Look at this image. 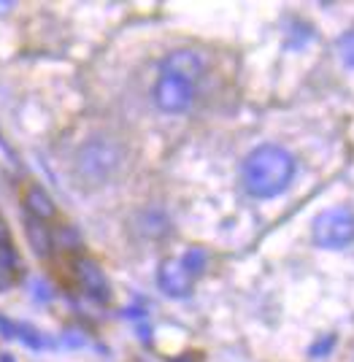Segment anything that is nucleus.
<instances>
[{
  "label": "nucleus",
  "mask_w": 354,
  "mask_h": 362,
  "mask_svg": "<svg viewBox=\"0 0 354 362\" xmlns=\"http://www.w3.org/2000/svg\"><path fill=\"white\" fill-rule=\"evenodd\" d=\"M297 163L290 151L278 144H262L249 154L241 168V179L252 197L271 200L287 192V187L293 184Z\"/></svg>",
  "instance_id": "f257e3e1"
},
{
  "label": "nucleus",
  "mask_w": 354,
  "mask_h": 362,
  "mask_svg": "<svg viewBox=\"0 0 354 362\" xmlns=\"http://www.w3.org/2000/svg\"><path fill=\"white\" fill-rule=\"evenodd\" d=\"M119 160H122V154L117 149V144H111L106 138H95L78 149L76 176L87 187H100L114 176V170L119 168Z\"/></svg>",
  "instance_id": "f03ea898"
},
{
  "label": "nucleus",
  "mask_w": 354,
  "mask_h": 362,
  "mask_svg": "<svg viewBox=\"0 0 354 362\" xmlns=\"http://www.w3.org/2000/svg\"><path fill=\"white\" fill-rule=\"evenodd\" d=\"M311 235H314L317 246L330 249V252L349 246L354 241V211L343 209V206L327 209V211H322L314 219Z\"/></svg>",
  "instance_id": "7ed1b4c3"
},
{
  "label": "nucleus",
  "mask_w": 354,
  "mask_h": 362,
  "mask_svg": "<svg viewBox=\"0 0 354 362\" xmlns=\"http://www.w3.org/2000/svg\"><path fill=\"white\" fill-rule=\"evenodd\" d=\"M195 92L198 81L170 71H160V78L154 84V103L165 114H184L195 103Z\"/></svg>",
  "instance_id": "20e7f679"
},
{
  "label": "nucleus",
  "mask_w": 354,
  "mask_h": 362,
  "mask_svg": "<svg viewBox=\"0 0 354 362\" xmlns=\"http://www.w3.org/2000/svg\"><path fill=\"white\" fill-rule=\"evenodd\" d=\"M73 276H76L78 287L87 292V298H93L95 303L111 300V284H108L103 268L95 262L93 257H76L73 259Z\"/></svg>",
  "instance_id": "39448f33"
},
{
  "label": "nucleus",
  "mask_w": 354,
  "mask_h": 362,
  "mask_svg": "<svg viewBox=\"0 0 354 362\" xmlns=\"http://www.w3.org/2000/svg\"><path fill=\"white\" fill-rule=\"evenodd\" d=\"M192 281L195 279L187 273L182 259H165L160 265V271H157V284L170 298H187L192 292Z\"/></svg>",
  "instance_id": "423d86ee"
},
{
  "label": "nucleus",
  "mask_w": 354,
  "mask_h": 362,
  "mask_svg": "<svg viewBox=\"0 0 354 362\" xmlns=\"http://www.w3.org/2000/svg\"><path fill=\"white\" fill-rule=\"evenodd\" d=\"M160 71H170V74L187 76L192 81H201L203 71H206V60H203V54L198 49H173L163 60Z\"/></svg>",
  "instance_id": "0eeeda50"
},
{
  "label": "nucleus",
  "mask_w": 354,
  "mask_h": 362,
  "mask_svg": "<svg viewBox=\"0 0 354 362\" xmlns=\"http://www.w3.org/2000/svg\"><path fill=\"white\" fill-rule=\"evenodd\" d=\"M22 203H25V211H28L30 219H38L44 225L57 219V206H54V200L49 197V192L41 184H28L25 192H22Z\"/></svg>",
  "instance_id": "6e6552de"
},
{
  "label": "nucleus",
  "mask_w": 354,
  "mask_h": 362,
  "mask_svg": "<svg viewBox=\"0 0 354 362\" xmlns=\"http://www.w3.org/2000/svg\"><path fill=\"white\" fill-rule=\"evenodd\" d=\"M28 238H30L33 252L41 257V259H47V257L54 252V233H52L44 222L30 219V216H28Z\"/></svg>",
  "instance_id": "1a4fd4ad"
},
{
  "label": "nucleus",
  "mask_w": 354,
  "mask_h": 362,
  "mask_svg": "<svg viewBox=\"0 0 354 362\" xmlns=\"http://www.w3.org/2000/svg\"><path fill=\"white\" fill-rule=\"evenodd\" d=\"M182 265L187 268V273L195 279V276H201L206 271V265H208V255L203 252V249H187V255L182 257Z\"/></svg>",
  "instance_id": "9d476101"
},
{
  "label": "nucleus",
  "mask_w": 354,
  "mask_h": 362,
  "mask_svg": "<svg viewBox=\"0 0 354 362\" xmlns=\"http://www.w3.org/2000/svg\"><path fill=\"white\" fill-rule=\"evenodd\" d=\"M338 57L346 68L354 71V28L349 33H343L338 38Z\"/></svg>",
  "instance_id": "9b49d317"
},
{
  "label": "nucleus",
  "mask_w": 354,
  "mask_h": 362,
  "mask_svg": "<svg viewBox=\"0 0 354 362\" xmlns=\"http://www.w3.org/2000/svg\"><path fill=\"white\" fill-rule=\"evenodd\" d=\"M3 252H16V246H14V238H11V227L0 216V255Z\"/></svg>",
  "instance_id": "f8f14e48"
},
{
  "label": "nucleus",
  "mask_w": 354,
  "mask_h": 362,
  "mask_svg": "<svg viewBox=\"0 0 354 362\" xmlns=\"http://www.w3.org/2000/svg\"><path fill=\"white\" fill-rule=\"evenodd\" d=\"M333 346H336V338H333V335H327L324 341H317L314 346L308 349V354H311L314 360H319V357H327V354H330V349H333Z\"/></svg>",
  "instance_id": "ddd939ff"
},
{
  "label": "nucleus",
  "mask_w": 354,
  "mask_h": 362,
  "mask_svg": "<svg viewBox=\"0 0 354 362\" xmlns=\"http://www.w3.org/2000/svg\"><path fill=\"white\" fill-rule=\"evenodd\" d=\"M0 362H14V357H8V354H0Z\"/></svg>",
  "instance_id": "4468645a"
}]
</instances>
